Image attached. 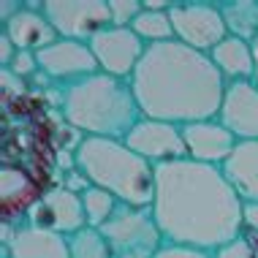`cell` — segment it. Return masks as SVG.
Listing matches in <instances>:
<instances>
[{
    "mask_svg": "<svg viewBox=\"0 0 258 258\" xmlns=\"http://www.w3.org/2000/svg\"><path fill=\"white\" fill-rule=\"evenodd\" d=\"M150 209L166 245L215 253L245 234V204L223 177L220 166L196 163L190 158L155 166V201Z\"/></svg>",
    "mask_w": 258,
    "mask_h": 258,
    "instance_id": "6da1fadb",
    "label": "cell"
},
{
    "mask_svg": "<svg viewBox=\"0 0 258 258\" xmlns=\"http://www.w3.org/2000/svg\"><path fill=\"white\" fill-rule=\"evenodd\" d=\"M131 90L142 117L171 125H190L215 120L226 95V79L209 60V54L179 44L147 46L139 68L131 76Z\"/></svg>",
    "mask_w": 258,
    "mask_h": 258,
    "instance_id": "7a4b0ae2",
    "label": "cell"
},
{
    "mask_svg": "<svg viewBox=\"0 0 258 258\" xmlns=\"http://www.w3.org/2000/svg\"><path fill=\"white\" fill-rule=\"evenodd\" d=\"M57 106L68 128L95 139L125 142V136L142 120V109L136 103L131 82L101 71L60 87Z\"/></svg>",
    "mask_w": 258,
    "mask_h": 258,
    "instance_id": "3957f363",
    "label": "cell"
},
{
    "mask_svg": "<svg viewBox=\"0 0 258 258\" xmlns=\"http://www.w3.org/2000/svg\"><path fill=\"white\" fill-rule=\"evenodd\" d=\"M76 169L125 207L150 209L155 201V166L120 139L85 136L76 147Z\"/></svg>",
    "mask_w": 258,
    "mask_h": 258,
    "instance_id": "277c9868",
    "label": "cell"
},
{
    "mask_svg": "<svg viewBox=\"0 0 258 258\" xmlns=\"http://www.w3.org/2000/svg\"><path fill=\"white\" fill-rule=\"evenodd\" d=\"M114 258H155L166 247V236L160 231L152 209L120 204L111 220L101 226Z\"/></svg>",
    "mask_w": 258,
    "mask_h": 258,
    "instance_id": "5b68a950",
    "label": "cell"
},
{
    "mask_svg": "<svg viewBox=\"0 0 258 258\" xmlns=\"http://www.w3.org/2000/svg\"><path fill=\"white\" fill-rule=\"evenodd\" d=\"M171 25L174 38L196 52L209 54L223 38H228L226 22L218 3L204 0H187V3H171Z\"/></svg>",
    "mask_w": 258,
    "mask_h": 258,
    "instance_id": "8992f818",
    "label": "cell"
},
{
    "mask_svg": "<svg viewBox=\"0 0 258 258\" xmlns=\"http://www.w3.org/2000/svg\"><path fill=\"white\" fill-rule=\"evenodd\" d=\"M44 14L60 38L79 44H90L101 30L111 27L109 0H44Z\"/></svg>",
    "mask_w": 258,
    "mask_h": 258,
    "instance_id": "52a82bcc",
    "label": "cell"
},
{
    "mask_svg": "<svg viewBox=\"0 0 258 258\" xmlns=\"http://www.w3.org/2000/svg\"><path fill=\"white\" fill-rule=\"evenodd\" d=\"M36 57H38V74L57 87L74 85V82L87 79V76L101 71L90 44H79V41H68V38H57L46 49L36 52Z\"/></svg>",
    "mask_w": 258,
    "mask_h": 258,
    "instance_id": "ba28073f",
    "label": "cell"
},
{
    "mask_svg": "<svg viewBox=\"0 0 258 258\" xmlns=\"http://www.w3.org/2000/svg\"><path fill=\"white\" fill-rule=\"evenodd\" d=\"M25 223L27 226H38V228H49V231H57L62 236H71L76 231H82V228H87L82 196L71 193L62 185L44 187L41 199L25 215Z\"/></svg>",
    "mask_w": 258,
    "mask_h": 258,
    "instance_id": "9c48e42d",
    "label": "cell"
},
{
    "mask_svg": "<svg viewBox=\"0 0 258 258\" xmlns=\"http://www.w3.org/2000/svg\"><path fill=\"white\" fill-rule=\"evenodd\" d=\"M90 49L98 60L101 74L131 82V76H134L144 52H147V44L131 27H106L90 41Z\"/></svg>",
    "mask_w": 258,
    "mask_h": 258,
    "instance_id": "30bf717a",
    "label": "cell"
},
{
    "mask_svg": "<svg viewBox=\"0 0 258 258\" xmlns=\"http://www.w3.org/2000/svg\"><path fill=\"white\" fill-rule=\"evenodd\" d=\"M125 144H128L136 155L150 160L152 166L187 158L182 128H179V125H171V122L150 120V117H142V120L134 125V131L125 136Z\"/></svg>",
    "mask_w": 258,
    "mask_h": 258,
    "instance_id": "8fae6325",
    "label": "cell"
},
{
    "mask_svg": "<svg viewBox=\"0 0 258 258\" xmlns=\"http://www.w3.org/2000/svg\"><path fill=\"white\" fill-rule=\"evenodd\" d=\"M218 120L236 136V142H258V85L228 82Z\"/></svg>",
    "mask_w": 258,
    "mask_h": 258,
    "instance_id": "7c38bea8",
    "label": "cell"
},
{
    "mask_svg": "<svg viewBox=\"0 0 258 258\" xmlns=\"http://www.w3.org/2000/svg\"><path fill=\"white\" fill-rule=\"evenodd\" d=\"M182 139H185L187 158L196 160V163H207V166H223L236 147V136L218 117L215 120L182 125Z\"/></svg>",
    "mask_w": 258,
    "mask_h": 258,
    "instance_id": "4fadbf2b",
    "label": "cell"
},
{
    "mask_svg": "<svg viewBox=\"0 0 258 258\" xmlns=\"http://www.w3.org/2000/svg\"><path fill=\"white\" fill-rule=\"evenodd\" d=\"M3 33L14 41L19 52H41L60 38L49 17L44 14V3H38V0H25L22 11L3 25Z\"/></svg>",
    "mask_w": 258,
    "mask_h": 258,
    "instance_id": "5bb4252c",
    "label": "cell"
},
{
    "mask_svg": "<svg viewBox=\"0 0 258 258\" xmlns=\"http://www.w3.org/2000/svg\"><path fill=\"white\" fill-rule=\"evenodd\" d=\"M3 258H71L68 236L19 223L14 226L11 239L3 245Z\"/></svg>",
    "mask_w": 258,
    "mask_h": 258,
    "instance_id": "9a60e30c",
    "label": "cell"
},
{
    "mask_svg": "<svg viewBox=\"0 0 258 258\" xmlns=\"http://www.w3.org/2000/svg\"><path fill=\"white\" fill-rule=\"evenodd\" d=\"M220 171L242 204H258V142H236Z\"/></svg>",
    "mask_w": 258,
    "mask_h": 258,
    "instance_id": "2e32d148",
    "label": "cell"
},
{
    "mask_svg": "<svg viewBox=\"0 0 258 258\" xmlns=\"http://www.w3.org/2000/svg\"><path fill=\"white\" fill-rule=\"evenodd\" d=\"M209 60L215 62V68L220 71V76L228 82H250L255 76V57H253V44L242 38H223L212 52Z\"/></svg>",
    "mask_w": 258,
    "mask_h": 258,
    "instance_id": "e0dca14e",
    "label": "cell"
},
{
    "mask_svg": "<svg viewBox=\"0 0 258 258\" xmlns=\"http://www.w3.org/2000/svg\"><path fill=\"white\" fill-rule=\"evenodd\" d=\"M41 187L36 179L30 177V171H25L22 166H3L0 169V201H3V215L9 218L11 212L27 215L33 204L41 199Z\"/></svg>",
    "mask_w": 258,
    "mask_h": 258,
    "instance_id": "ac0fdd59",
    "label": "cell"
},
{
    "mask_svg": "<svg viewBox=\"0 0 258 258\" xmlns=\"http://www.w3.org/2000/svg\"><path fill=\"white\" fill-rule=\"evenodd\" d=\"M169 11H171V3H150V0H144V11L136 17L131 30L147 46L174 41V25H171Z\"/></svg>",
    "mask_w": 258,
    "mask_h": 258,
    "instance_id": "d6986e66",
    "label": "cell"
},
{
    "mask_svg": "<svg viewBox=\"0 0 258 258\" xmlns=\"http://www.w3.org/2000/svg\"><path fill=\"white\" fill-rule=\"evenodd\" d=\"M218 6L228 36L253 44L258 38V0H228V3H218Z\"/></svg>",
    "mask_w": 258,
    "mask_h": 258,
    "instance_id": "ffe728a7",
    "label": "cell"
},
{
    "mask_svg": "<svg viewBox=\"0 0 258 258\" xmlns=\"http://www.w3.org/2000/svg\"><path fill=\"white\" fill-rule=\"evenodd\" d=\"M82 204H85V218H87V226L90 228H101L111 220V215L120 209V201L111 196L109 190L103 187H87L82 193Z\"/></svg>",
    "mask_w": 258,
    "mask_h": 258,
    "instance_id": "44dd1931",
    "label": "cell"
},
{
    "mask_svg": "<svg viewBox=\"0 0 258 258\" xmlns=\"http://www.w3.org/2000/svg\"><path fill=\"white\" fill-rule=\"evenodd\" d=\"M68 250H71V258H114L101 228L90 226L68 236Z\"/></svg>",
    "mask_w": 258,
    "mask_h": 258,
    "instance_id": "7402d4cb",
    "label": "cell"
},
{
    "mask_svg": "<svg viewBox=\"0 0 258 258\" xmlns=\"http://www.w3.org/2000/svg\"><path fill=\"white\" fill-rule=\"evenodd\" d=\"M111 11V27H131L136 22V17L144 11L142 0H109Z\"/></svg>",
    "mask_w": 258,
    "mask_h": 258,
    "instance_id": "603a6c76",
    "label": "cell"
},
{
    "mask_svg": "<svg viewBox=\"0 0 258 258\" xmlns=\"http://www.w3.org/2000/svg\"><path fill=\"white\" fill-rule=\"evenodd\" d=\"M212 258H258V247L242 234V236H236V239H231L228 245L218 247L212 253Z\"/></svg>",
    "mask_w": 258,
    "mask_h": 258,
    "instance_id": "cb8c5ba5",
    "label": "cell"
},
{
    "mask_svg": "<svg viewBox=\"0 0 258 258\" xmlns=\"http://www.w3.org/2000/svg\"><path fill=\"white\" fill-rule=\"evenodd\" d=\"M3 71H11L17 79H30V76L38 74V57L36 52H17V57L9 68H3Z\"/></svg>",
    "mask_w": 258,
    "mask_h": 258,
    "instance_id": "d4e9b609",
    "label": "cell"
},
{
    "mask_svg": "<svg viewBox=\"0 0 258 258\" xmlns=\"http://www.w3.org/2000/svg\"><path fill=\"white\" fill-rule=\"evenodd\" d=\"M155 258H212V253H204V250H196V247H182V245H166Z\"/></svg>",
    "mask_w": 258,
    "mask_h": 258,
    "instance_id": "484cf974",
    "label": "cell"
},
{
    "mask_svg": "<svg viewBox=\"0 0 258 258\" xmlns=\"http://www.w3.org/2000/svg\"><path fill=\"white\" fill-rule=\"evenodd\" d=\"M17 52H19V49L14 46V41L6 36L3 30H0V66L9 68L11 62H14V57H17Z\"/></svg>",
    "mask_w": 258,
    "mask_h": 258,
    "instance_id": "4316f807",
    "label": "cell"
},
{
    "mask_svg": "<svg viewBox=\"0 0 258 258\" xmlns=\"http://www.w3.org/2000/svg\"><path fill=\"white\" fill-rule=\"evenodd\" d=\"M25 3H19V0H3V6H0V22H11L14 17H17L19 11H22Z\"/></svg>",
    "mask_w": 258,
    "mask_h": 258,
    "instance_id": "83f0119b",
    "label": "cell"
},
{
    "mask_svg": "<svg viewBox=\"0 0 258 258\" xmlns=\"http://www.w3.org/2000/svg\"><path fill=\"white\" fill-rule=\"evenodd\" d=\"M245 226L258 234V204H245Z\"/></svg>",
    "mask_w": 258,
    "mask_h": 258,
    "instance_id": "f1b7e54d",
    "label": "cell"
},
{
    "mask_svg": "<svg viewBox=\"0 0 258 258\" xmlns=\"http://www.w3.org/2000/svg\"><path fill=\"white\" fill-rule=\"evenodd\" d=\"M253 57H255V76H253V82L258 85V38L253 41Z\"/></svg>",
    "mask_w": 258,
    "mask_h": 258,
    "instance_id": "f546056e",
    "label": "cell"
},
{
    "mask_svg": "<svg viewBox=\"0 0 258 258\" xmlns=\"http://www.w3.org/2000/svg\"><path fill=\"white\" fill-rule=\"evenodd\" d=\"M255 247H258V245H255Z\"/></svg>",
    "mask_w": 258,
    "mask_h": 258,
    "instance_id": "4dcf8cb0",
    "label": "cell"
}]
</instances>
